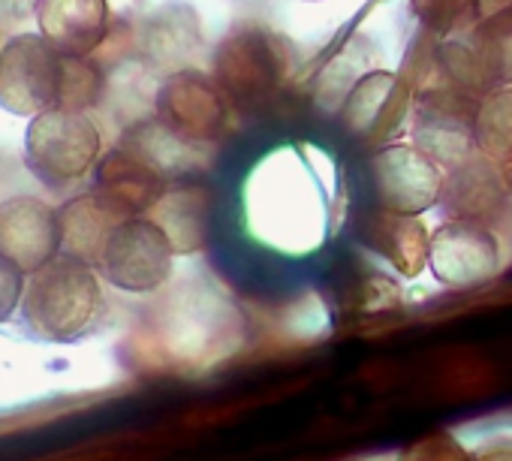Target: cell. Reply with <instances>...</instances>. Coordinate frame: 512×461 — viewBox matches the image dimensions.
Masks as SVG:
<instances>
[{"label": "cell", "instance_id": "6da1fadb", "mask_svg": "<svg viewBox=\"0 0 512 461\" xmlns=\"http://www.w3.org/2000/svg\"><path fill=\"white\" fill-rule=\"evenodd\" d=\"M106 311L100 272L88 263L58 254L28 275L22 296V326L43 344H76L91 335Z\"/></svg>", "mask_w": 512, "mask_h": 461}, {"label": "cell", "instance_id": "7a4b0ae2", "mask_svg": "<svg viewBox=\"0 0 512 461\" xmlns=\"http://www.w3.org/2000/svg\"><path fill=\"white\" fill-rule=\"evenodd\" d=\"M103 139L88 112L49 109L34 115L25 133V166L49 190H64L94 172Z\"/></svg>", "mask_w": 512, "mask_h": 461}, {"label": "cell", "instance_id": "3957f363", "mask_svg": "<svg viewBox=\"0 0 512 461\" xmlns=\"http://www.w3.org/2000/svg\"><path fill=\"white\" fill-rule=\"evenodd\" d=\"M293 52L275 31H232L214 52V82L235 106H263L287 82Z\"/></svg>", "mask_w": 512, "mask_h": 461}, {"label": "cell", "instance_id": "277c9868", "mask_svg": "<svg viewBox=\"0 0 512 461\" xmlns=\"http://www.w3.org/2000/svg\"><path fill=\"white\" fill-rule=\"evenodd\" d=\"M67 61L43 34H16L0 49V109L25 118L64 109Z\"/></svg>", "mask_w": 512, "mask_h": 461}, {"label": "cell", "instance_id": "5b68a950", "mask_svg": "<svg viewBox=\"0 0 512 461\" xmlns=\"http://www.w3.org/2000/svg\"><path fill=\"white\" fill-rule=\"evenodd\" d=\"M175 248L148 214L127 217L112 233L97 272L121 293H154L172 278Z\"/></svg>", "mask_w": 512, "mask_h": 461}, {"label": "cell", "instance_id": "8992f818", "mask_svg": "<svg viewBox=\"0 0 512 461\" xmlns=\"http://www.w3.org/2000/svg\"><path fill=\"white\" fill-rule=\"evenodd\" d=\"M365 169H368L374 202L383 211L419 217L440 202L446 172L428 154H422L413 142L380 145L368 157Z\"/></svg>", "mask_w": 512, "mask_h": 461}, {"label": "cell", "instance_id": "52a82bcc", "mask_svg": "<svg viewBox=\"0 0 512 461\" xmlns=\"http://www.w3.org/2000/svg\"><path fill=\"white\" fill-rule=\"evenodd\" d=\"M476 109L479 97H470L452 85L425 91L410 112V139L443 172L458 166L476 151Z\"/></svg>", "mask_w": 512, "mask_h": 461}, {"label": "cell", "instance_id": "ba28073f", "mask_svg": "<svg viewBox=\"0 0 512 461\" xmlns=\"http://www.w3.org/2000/svg\"><path fill=\"white\" fill-rule=\"evenodd\" d=\"M229 97L199 70L172 73L154 97V118L190 145L217 142L229 124Z\"/></svg>", "mask_w": 512, "mask_h": 461}, {"label": "cell", "instance_id": "9c48e42d", "mask_svg": "<svg viewBox=\"0 0 512 461\" xmlns=\"http://www.w3.org/2000/svg\"><path fill=\"white\" fill-rule=\"evenodd\" d=\"M428 272L437 284L464 290L500 272V242L488 223L446 220L428 239Z\"/></svg>", "mask_w": 512, "mask_h": 461}, {"label": "cell", "instance_id": "30bf717a", "mask_svg": "<svg viewBox=\"0 0 512 461\" xmlns=\"http://www.w3.org/2000/svg\"><path fill=\"white\" fill-rule=\"evenodd\" d=\"M0 254L25 275H34L61 254L58 208L40 196H13L0 202Z\"/></svg>", "mask_w": 512, "mask_h": 461}, {"label": "cell", "instance_id": "8fae6325", "mask_svg": "<svg viewBox=\"0 0 512 461\" xmlns=\"http://www.w3.org/2000/svg\"><path fill=\"white\" fill-rule=\"evenodd\" d=\"M407 112H413V103L404 79L386 70H371L347 91L338 121L344 133L359 142H383Z\"/></svg>", "mask_w": 512, "mask_h": 461}, {"label": "cell", "instance_id": "7c38bea8", "mask_svg": "<svg viewBox=\"0 0 512 461\" xmlns=\"http://www.w3.org/2000/svg\"><path fill=\"white\" fill-rule=\"evenodd\" d=\"M509 184L503 178V166L482 151H473L458 166L446 169L440 190V211L446 220H473L494 223L509 205Z\"/></svg>", "mask_w": 512, "mask_h": 461}, {"label": "cell", "instance_id": "4fadbf2b", "mask_svg": "<svg viewBox=\"0 0 512 461\" xmlns=\"http://www.w3.org/2000/svg\"><path fill=\"white\" fill-rule=\"evenodd\" d=\"M169 184L172 181L145 157H139L124 145H115L97 160L91 190L103 193L127 217H136V214H148Z\"/></svg>", "mask_w": 512, "mask_h": 461}, {"label": "cell", "instance_id": "5bb4252c", "mask_svg": "<svg viewBox=\"0 0 512 461\" xmlns=\"http://www.w3.org/2000/svg\"><path fill=\"white\" fill-rule=\"evenodd\" d=\"M40 34L64 55L91 58L109 34V0H37Z\"/></svg>", "mask_w": 512, "mask_h": 461}, {"label": "cell", "instance_id": "9a60e30c", "mask_svg": "<svg viewBox=\"0 0 512 461\" xmlns=\"http://www.w3.org/2000/svg\"><path fill=\"white\" fill-rule=\"evenodd\" d=\"M124 220H127V214L97 190H88V193L67 199L58 208L61 254L97 269L112 233Z\"/></svg>", "mask_w": 512, "mask_h": 461}, {"label": "cell", "instance_id": "2e32d148", "mask_svg": "<svg viewBox=\"0 0 512 461\" xmlns=\"http://www.w3.org/2000/svg\"><path fill=\"white\" fill-rule=\"evenodd\" d=\"M362 239L374 248L389 266H395L404 278H416L428 269V239L431 233L419 217L392 214V211H368L362 220Z\"/></svg>", "mask_w": 512, "mask_h": 461}, {"label": "cell", "instance_id": "e0dca14e", "mask_svg": "<svg viewBox=\"0 0 512 461\" xmlns=\"http://www.w3.org/2000/svg\"><path fill=\"white\" fill-rule=\"evenodd\" d=\"M148 217L163 226L175 254H196L208 239L211 193L202 184H169Z\"/></svg>", "mask_w": 512, "mask_h": 461}, {"label": "cell", "instance_id": "ac0fdd59", "mask_svg": "<svg viewBox=\"0 0 512 461\" xmlns=\"http://www.w3.org/2000/svg\"><path fill=\"white\" fill-rule=\"evenodd\" d=\"M118 145H124V148L136 151L139 157H145V160H148L151 166H157L169 181L178 178V175H184V172L190 169L193 148H196V145L178 139L175 133H169L157 118L130 127V130L121 136Z\"/></svg>", "mask_w": 512, "mask_h": 461}, {"label": "cell", "instance_id": "d6986e66", "mask_svg": "<svg viewBox=\"0 0 512 461\" xmlns=\"http://www.w3.org/2000/svg\"><path fill=\"white\" fill-rule=\"evenodd\" d=\"M464 37L479 55L491 82L497 88L512 85V7L482 16Z\"/></svg>", "mask_w": 512, "mask_h": 461}, {"label": "cell", "instance_id": "ffe728a7", "mask_svg": "<svg viewBox=\"0 0 512 461\" xmlns=\"http://www.w3.org/2000/svg\"><path fill=\"white\" fill-rule=\"evenodd\" d=\"M476 151L497 163L512 157V85H500L479 100Z\"/></svg>", "mask_w": 512, "mask_h": 461}, {"label": "cell", "instance_id": "44dd1931", "mask_svg": "<svg viewBox=\"0 0 512 461\" xmlns=\"http://www.w3.org/2000/svg\"><path fill=\"white\" fill-rule=\"evenodd\" d=\"M410 7L437 34H467L479 19L476 0H410Z\"/></svg>", "mask_w": 512, "mask_h": 461}, {"label": "cell", "instance_id": "7402d4cb", "mask_svg": "<svg viewBox=\"0 0 512 461\" xmlns=\"http://www.w3.org/2000/svg\"><path fill=\"white\" fill-rule=\"evenodd\" d=\"M25 284H28V275L10 257L0 254V323H7L22 308Z\"/></svg>", "mask_w": 512, "mask_h": 461}, {"label": "cell", "instance_id": "603a6c76", "mask_svg": "<svg viewBox=\"0 0 512 461\" xmlns=\"http://www.w3.org/2000/svg\"><path fill=\"white\" fill-rule=\"evenodd\" d=\"M506 7H512V0H476L479 19H482V16H491V13H497V10H506Z\"/></svg>", "mask_w": 512, "mask_h": 461}, {"label": "cell", "instance_id": "cb8c5ba5", "mask_svg": "<svg viewBox=\"0 0 512 461\" xmlns=\"http://www.w3.org/2000/svg\"><path fill=\"white\" fill-rule=\"evenodd\" d=\"M500 166H503V178H506V184H509V193H512V157H509V160H503Z\"/></svg>", "mask_w": 512, "mask_h": 461}]
</instances>
